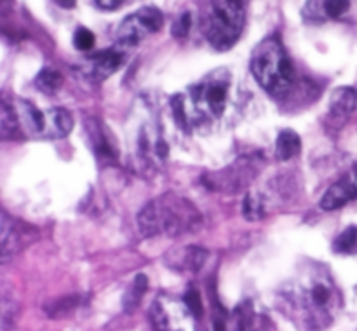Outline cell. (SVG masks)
Listing matches in <instances>:
<instances>
[{
    "instance_id": "cell-31",
    "label": "cell",
    "mask_w": 357,
    "mask_h": 331,
    "mask_svg": "<svg viewBox=\"0 0 357 331\" xmlns=\"http://www.w3.org/2000/svg\"><path fill=\"white\" fill-rule=\"evenodd\" d=\"M56 6L63 9H74L75 4H77V0H54Z\"/></svg>"
},
{
    "instance_id": "cell-11",
    "label": "cell",
    "mask_w": 357,
    "mask_h": 331,
    "mask_svg": "<svg viewBox=\"0 0 357 331\" xmlns=\"http://www.w3.org/2000/svg\"><path fill=\"white\" fill-rule=\"evenodd\" d=\"M74 129V119L65 108H51L45 110V128L42 138H65Z\"/></svg>"
},
{
    "instance_id": "cell-27",
    "label": "cell",
    "mask_w": 357,
    "mask_h": 331,
    "mask_svg": "<svg viewBox=\"0 0 357 331\" xmlns=\"http://www.w3.org/2000/svg\"><path fill=\"white\" fill-rule=\"evenodd\" d=\"M192 28V16L188 12H183V14L178 16L174 19L173 26H171V33H173L174 39H185L188 35Z\"/></svg>"
},
{
    "instance_id": "cell-25",
    "label": "cell",
    "mask_w": 357,
    "mask_h": 331,
    "mask_svg": "<svg viewBox=\"0 0 357 331\" xmlns=\"http://www.w3.org/2000/svg\"><path fill=\"white\" fill-rule=\"evenodd\" d=\"M324 12L328 18H342L350 8V0H324Z\"/></svg>"
},
{
    "instance_id": "cell-1",
    "label": "cell",
    "mask_w": 357,
    "mask_h": 331,
    "mask_svg": "<svg viewBox=\"0 0 357 331\" xmlns=\"http://www.w3.org/2000/svg\"><path fill=\"white\" fill-rule=\"evenodd\" d=\"M199 210L181 195L164 194L154 199L138 214V230L143 237H178L201 227Z\"/></svg>"
},
{
    "instance_id": "cell-13",
    "label": "cell",
    "mask_w": 357,
    "mask_h": 331,
    "mask_svg": "<svg viewBox=\"0 0 357 331\" xmlns=\"http://www.w3.org/2000/svg\"><path fill=\"white\" fill-rule=\"evenodd\" d=\"M357 107V92L352 88H338L329 99V112L333 117H349Z\"/></svg>"
},
{
    "instance_id": "cell-18",
    "label": "cell",
    "mask_w": 357,
    "mask_h": 331,
    "mask_svg": "<svg viewBox=\"0 0 357 331\" xmlns=\"http://www.w3.org/2000/svg\"><path fill=\"white\" fill-rule=\"evenodd\" d=\"M19 117L26 124V129H28L32 134H37V137H42L44 134L45 128V112L37 110L32 103H26V101H19Z\"/></svg>"
},
{
    "instance_id": "cell-23",
    "label": "cell",
    "mask_w": 357,
    "mask_h": 331,
    "mask_svg": "<svg viewBox=\"0 0 357 331\" xmlns=\"http://www.w3.org/2000/svg\"><path fill=\"white\" fill-rule=\"evenodd\" d=\"M183 303L187 305L188 312L192 316L196 317V319H201L204 312V307H203V300H201V294L197 290H188L183 297Z\"/></svg>"
},
{
    "instance_id": "cell-20",
    "label": "cell",
    "mask_w": 357,
    "mask_h": 331,
    "mask_svg": "<svg viewBox=\"0 0 357 331\" xmlns=\"http://www.w3.org/2000/svg\"><path fill=\"white\" fill-rule=\"evenodd\" d=\"M243 213L246 220H260L265 217V199L256 194H246L243 203Z\"/></svg>"
},
{
    "instance_id": "cell-16",
    "label": "cell",
    "mask_w": 357,
    "mask_h": 331,
    "mask_svg": "<svg viewBox=\"0 0 357 331\" xmlns=\"http://www.w3.org/2000/svg\"><path fill=\"white\" fill-rule=\"evenodd\" d=\"M148 288V277L145 274H138L133 279L131 286L125 290L124 298H122V307L127 314H133L134 310L140 307L141 300H143L145 293H147Z\"/></svg>"
},
{
    "instance_id": "cell-28",
    "label": "cell",
    "mask_w": 357,
    "mask_h": 331,
    "mask_svg": "<svg viewBox=\"0 0 357 331\" xmlns=\"http://www.w3.org/2000/svg\"><path fill=\"white\" fill-rule=\"evenodd\" d=\"M150 321H152V326L157 328V330H166L170 328V321H167V316L164 314V309L159 305L157 302L152 303V309H150Z\"/></svg>"
},
{
    "instance_id": "cell-17",
    "label": "cell",
    "mask_w": 357,
    "mask_h": 331,
    "mask_svg": "<svg viewBox=\"0 0 357 331\" xmlns=\"http://www.w3.org/2000/svg\"><path fill=\"white\" fill-rule=\"evenodd\" d=\"M19 121H21V117H19V112L16 110L14 105L9 99H2V103H0V134L4 140L16 137L19 129Z\"/></svg>"
},
{
    "instance_id": "cell-2",
    "label": "cell",
    "mask_w": 357,
    "mask_h": 331,
    "mask_svg": "<svg viewBox=\"0 0 357 331\" xmlns=\"http://www.w3.org/2000/svg\"><path fill=\"white\" fill-rule=\"evenodd\" d=\"M251 72L260 88L277 99L289 94L295 84L293 63L276 37L265 39L254 48L251 54Z\"/></svg>"
},
{
    "instance_id": "cell-30",
    "label": "cell",
    "mask_w": 357,
    "mask_h": 331,
    "mask_svg": "<svg viewBox=\"0 0 357 331\" xmlns=\"http://www.w3.org/2000/svg\"><path fill=\"white\" fill-rule=\"evenodd\" d=\"M155 154H157L161 159H166L167 154H170V148H167V145L161 140L157 141V145H155Z\"/></svg>"
},
{
    "instance_id": "cell-8",
    "label": "cell",
    "mask_w": 357,
    "mask_h": 331,
    "mask_svg": "<svg viewBox=\"0 0 357 331\" xmlns=\"http://www.w3.org/2000/svg\"><path fill=\"white\" fill-rule=\"evenodd\" d=\"M85 132H88L89 145H91L92 152H94L96 161L100 162L101 166L112 164V162L117 161V147H115L110 132L101 124L100 119H88V122H85Z\"/></svg>"
},
{
    "instance_id": "cell-6",
    "label": "cell",
    "mask_w": 357,
    "mask_h": 331,
    "mask_svg": "<svg viewBox=\"0 0 357 331\" xmlns=\"http://www.w3.org/2000/svg\"><path fill=\"white\" fill-rule=\"evenodd\" d=\"M164 25L162 12L157 8H141L129 14L117 28V41L124 46H138L141 41L157 33Z\"/></svg>"
},
{
    "instance_id": "cell-14",
    "label": "cell",
    "mask_w": 357,
    "mask_h": 331,
    "mask_svg": "<svg viewBox=\"0 0 357 331\" xmlns=\"http://www.w3.org/2000/svg\"><path fill=\"white\" fill-rule=\"evenodd\" d=\"M207 260V251L203 250L199 246H187L183 250H180V254H176L174 260H171V263L174 267L181 270H192V272H197V270L203 269V265Z\"/></svg>"
},
{
    "instance_id": "cell-15",
    "label": "cell",
    "mask_w": 357,
    "mask_h": 331,
    "mask_svg": "<svg viewBox=\"0 0 357 331\" xmlns=\"http://www.w3.org/2000/svg\"><path fill=\"white\" fill-rule=\"evenodd\" d=\"M300 150H302V140L295 131L284 129V131L279 132V137L276 140V155L279 161H291L300 154Z\"/></svg>"
},
{
    "instance_id": "cell-4",
    "label": "cell",
    "mask_w": 357,
    "mask_h": 331,
    "mask_svg": "<svg viewBox=\"0 0 357 331\" xmlns=\"http://www.w3.org/2000/svg\"><path fill=\"white\" fill-rule=\"evenodd\" d=\"M263 168V161L258 155H243L232 164L218 171H207L203 177L204 187L221 194H237L249 187Z\"/></svg>"
},
{
    "instance_id": "cell-10",
    "label": "cell",
    "mask_w": 357,
    "mask_h": 331,
    "mask_svg": "<svg viewBox=\"0 0 357 331\" xmlns=\"http://www.w3.org/2000/svg\"><path fill=\"white\" fill-rule=\"evenodd\" d=\"M122 65V54L115 49H105V51L96 52L88 61V77L92 82H101L114 75Z\"/></svg>"
},
{
    "instance_id": "cell-24",
    "label": "cell",
    "mask_w": 357,
    "mask_h": 331,
    "mask_svg": "<svg viewBox=\"0 0 357 331\" xmlns=\"http://www.w3.org/2000/svg\"><path fill=\"white\" fill-rule=\"evenodd\" d=\"M77 303H79L77 297H67V298H63V300L54 302V305H52L51 309H48V312L51 317H63V316H67V314H70L72 310L77 307Z\"/></svg>"
},
{
    "instance_id": "cell-22",
    "label": "cell",
    "mask_w": 357,
    "mask_h": 331,
    "mask_svg": "<svg viewBox=\"0 0 357 331\" xmlns=\"http://www.w3.org/2000/svg\"><path fill=\"white\" fill-rule=\"evenodd\" d=\"M171 110H173V119L176 122L178 129H183V131H188V119L187 114H185V101L181 94H174L170 101Z\"/></svg>"
},
{
    "instance_id": "cell-29",
    "label": "cell",
    "mask_w": 357,
    "mask_h": 331,
    "mask_svg": "<svg viewBox=\"0 0 357 331\" xmlns=\"http://www.w3.org/2000/svg\"><path fill=\"white\" fill-rule=\"evenodd\" d=\"M125 0H96V4L100 6L101 9H105V11H114V9L121 8Z\"/></svg>"
},
{
    "instance_id": "cell-9",
    "label": "cell",
    "mask_w": 357,
    "mask_h": 331,
    "mask_svg": "<svg viewBox=\"0 0 357 331\" xmlns=\"http://www.w3.org/2000/svg\"><path fill=\"white\" fill-rule=\"evenodd\" d=\"M352 199H357V166L324 192L319 206L323 211H335Z\"/></svg>"
},
{
    "instance_id": "cell-5",
    "label": "cell",
    "mask_w": 357,
    "mask_h": 331,
    "mask_svg": "<svg viewBox=\"0 0 357 331\" xmlns=\"http://www.w3.org/2000/svg\"><path fill=\"white\" fill-rule=\"evenodd\" d=\"M296 305L305 312V321L309 326L319 328L320 324H328L332 321V310L335 307V288L328 279H312L307 281L298 290L293 293Z\"/></svg>"
},
{
    "instance_id": "cell-12",
    "label": "cell",
    "mask_w": 357,
    "mask_h": 331,
    "mask_svg": "<svg viewBox=\"0 0 357 331\" xmlns=\"http://www.w3.org/2000/svg\"><path fill=\"white\" fill-rule=\"evenodd\" d=\"M2 261H8L9 258L14 257L23 246V234L14 223L8 211H2Z\"/></svg>"
},
{
    "instance_id": "cell-7",
    "label": "cell",
    "mask_w": 357,
    "mask_h": 331,
    "mask_svg": "<svg viewBox=\"0 0 357 331\" xmlns=\"http://www.w3.org/2000/svg\"><path fill=\"white\" fill-rule=\"evenodd\" d=\"M230 75L225 70L210 75L204 82L190 88L194 105H204L214 117H221L227 107Z\"/></svg>"
},
{
    "instance_id": "cell-26",
    "label": "cell",
    "mask_w": 357,
    "mask_h": 331,
    "mask_svg": "<svg viewBox=\"0 0 357 331\" xmlns=\"http://www.w3.org/2000/svg\"><path fill=\"white\" fill-rule=\"evenodd\" d=\"M94 33L88 28H79L74 35V46L79 51H89L94 48Z\"/></svg>"
},
{
    "instance_id": "cell-19",
    "label": "cell",
    "mask_w": 357,
    "mask_h": 331,
    "mask_svg": "<svg viewBox=\"0 0 357 331\" xmlns=\"http://www.w3.org/2000/svg\"><path fill=\"white\" fill-rule=\"evenodd\" d=\"M63 75L58 70H52V68H42L41 72L35 77V88L39 89L44 94H56L59 89L63 88Z\"/></svg>"
},
{
    "instance_id": "cell-3",
    "label": "cell",
    "mask_w": 357,
    "mask_h": 331,
    "mask_svg": "<svg viewBox=\"0 0 357 331\" xmlns=\"http://www.w3.org/2000/svg\"><path fill=\"white\" fill-rule=\"evenodd\" d=\"M247 0H211L203 32L218 51H227L237 42L246 23Z\"/></svg>"
},
{
    "instance_id": "cell-21",
    "label": "cell",
    "mask_w": 357,
    "mask_h": 331,
    "mask_svg": "<svg viewBox=\"0 0 357 331\" xmlns=\"http://www.w3.org/2000/svg\"><path fill=\"white\" fill-rule=\"evenodd\" d=\"M356 248H357V227L356 225H350V227H347L345 230L336 237L335 243H333V250H335L336 253L345 254V253H352Z\"/></svg>"
}]
</instances>
